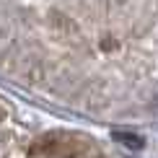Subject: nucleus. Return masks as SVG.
<instances>
[{
	"label": "nucleus",
	"instance_id": "f257e3e1",
	"mask_svg": "<svg viewBox=\"0 0 158 158\" xmlns=\"http://www.w3.org/2000/svg\"><path fill=\"white\" fill-rule=\"evenodd\" d=\"M114 140L130 150H143V145H145V140L137 132H124V130H114Z\"/></svg>",
	"mask_w": 158,
	"mask_h": 158
},
{
	"label": "nucleus",
	"instance_id": "f03ea898",
	"mask_svg": "<svg viewBox=\"0 0 158 158\" xmlns=\"http://www.w3.org/2000/svg\"><path fill=\"white\" fill-rule=\"evenodd\" d=\"M153 109H156V111H158V96H156V101H153Z\"/></svg>",
	"mask_w": 158,
	"mask_h": 158
}]
</instances>
